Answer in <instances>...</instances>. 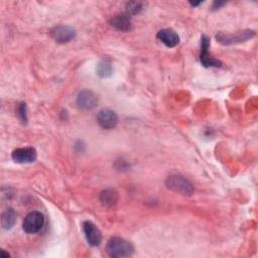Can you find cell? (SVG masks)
<instances>
[{
    "label": "cell",
    "instance_id": "cell-4",
    "mask_svg": "<svg viewBox=\"0 0 258 258\" xmlns=\"http://www.w3.org/2000/svg\"><path fill=\"white\" fill-rule=\"evenodd\" d=\"M254 31L253 30H243V31H237L234 33L230 34H225V33H218L216 35L217 41H219L221 44L224 45H230L233 43H239L248 40L249 38L254 36Z\"/></svg>",
    "mask_w": 258,
    "mask_h": 258
},
{
    "label": "cell",
    "instance_id": "cell-19",
    "mask_svg": "<svg viewBox=\"0 0 258 258\" xmlns=\"http://www.w3.org/2000/svg\"><path fill=\"white\" fill-rule=\"evenodd\" d=\"M1 255H2V256H5V257H8V256H9V254H8V253H4L3 250L1 251Z\"/></svg>",
    "mask_w": 258,
    "mask_h": 258
},
{
    "label": "cell",
    "instance_id": "cell-8",
    "mask_svg": "<svg viewBox=\"0 0 258 258\" xmlns=\"http://www.w3.org/2000/svg\"><path fill=\"white\" fill-rule=\"evenodd\" d=\"M11 157L17 163H31L36 159L37 153L33 147H21L13 150Z\"/></svg>",
    "mask_w": 258,
    "mask_h": 258
},
{
    "label": "cell",
    "instance_id": "cell-11",
    "mask_svg": "<svg viewBox=\"0 0 258 258\" xmlns=\"http://www.w3.org/2000/svg\"><path fill=\"white\" fill-rule=\"evenodd\" d=\"M157 39L167 47H174L179 42L178 34L171 28L161 29L157 32Z\"/></svg>",
    "mask_w": 258,
    "mask_h": 258
},
{
    "label": "cell",
    "instance_id": "cell-5",
    "mask_svg": "<svg viewBox=\"0 0 258 258\" xmlns=\"http://www.w3.org/2000/svg\"><path fill=\"white\" fill-rule=\"evenodd\" d=\"M209 46H210L209 37L206 35H203L201 38V53H200V59L202 64L206 68H220L222 66V62L212 57L209 54V51H208Z\"/></svg>",
    "mask_w": 258,
    "mask_h": 258
},
{
    "label": "cell",
    "instance_id": "cell-18",
    "mask_svg": "<svg viewBox=\"0 0 258 258\" xmlns=\"http://www.w3.org/2000/svg\"><path fill=\"white\" fill-rule=\"evenodd\" d=\"M225 4V2H220V1H216L214 2V5H213V9H219L221 6H223Z\"/></svg>",
    "mask_w": 258,
    "mask_h": 258
},
{
    "label": "cell",
    "instance_id": "cell-10",
    "mask_svg": "<svg viewBox=\"0 0 258 258\" xmlns=\"http://www.w3.org/2000/svg\"><path fill=\"white\" fill-rule=\"evenodd\" d=\"M97 121L102 128L110 130L116 127L118 123V116L110 109H102L97 115Z\"/></svg>",
    "mask_w": 258,
    "mask_h": 258
},
{
    "label": "cell",
    "instance_id": "cell-15",
    "mask_svg": "<svg viewBox=\"0 0 258 258\" xmlns=\"http://www.w3.org/2000/svg\"><path fill=\"white\" fill-rule=\"evenodd\" d=\"M113 74V67L107 60H101L97 66V75L101 78H108Z\"/></svg>",
    "mask_w": 258,
    "mask_h": 258
},
{
    "label": "cell",
    "instance_id": "cell-17",
    "mask_svg": "<svg viewBox=\"0 0 258 258\" xmlns=\"http://www.w3.org/2000/svg\"><path fill=\"white\" fill-rule=\"evenodd\" d=\"M18 114L19 117L21 119L22 122H26L27 121V116H26V104L25 103H20L19 107H18Z\"/></svg>",
    "mask_w": 258,
    "mask_h": 258
},
{
    "label": "cell",
    "instance_id": "cell-12",
    "mask_svg": "<svg viewBox=\"0 0 258 258\" xmlns=\"http://www.w3.org/2000/svg\"><path fill=\"white\" fill-rule=\"evenodd\" d=\"M119 195L114 188H106L100 194V202L105 207H112L117 204Z\"/></svg>",
    "mask_w": 258,
    "mask_h": 258
},
{
    "label": "cell",
    "instance_id": "cell-1",
    "mask_svg": "<svg viewBox=\"0 0 258 258\" xmlns=\"http://www.w3.org/2000/svg\"><path fill=\"white\" fill-rule=\"evenodd\" d=\"M106 251L107 254L113 258L130 257L134 253V246L123 238L113 237L108 241Z\"/></svg>",
    "mask_w": 258,
    "mask_h": 258
},
{
    "label": "cell",
    "instance_id": "cell-6",
    "mask_svg": "<svg viewBox=\"0 0 258 258\" xmlns=\"http://www.w3.org/2000/svg\"><path fill=\"white\" fill-rule=\"evenodd\" d=\"M83 231L87 242L92 247H97L102 242V234L99 228L90 221H85L83 223Z\"/></svg>",
    "mask_w": 258,
    "mask_h": 258
},
{
    "label": "cell",
    "instance_id": "cell-13",
    "mask_svg": "<svg viewBox=\"0 0 258 258\" xmlns=\"http://www.w3.org/2000/svg\"><path fill=\"white\" fill-rule=\"evenodd\" d=\"M110 23L113 27L121 31H128L131 28V20L127 14H120L114 16L111 19Z\"/></svg>",
    "mask_w": 258,
    "mask_h": 258
},
{
    "label": "cell",
    "instance_id": "cell-9",
    "mask_svg": "<svg viewBox=\"0 0 258 258\" xmlns=\"http://www.w3.org/2000/svg\"><path fill=\"white\" fill-rule=\"evenodd\" d=\"M98 104V97L90 90H83L77 96V105L83 110H92Z\"/></svg>",
    "mask_w": 258,
    "mask_h": 258
},
{
    "label": "cell",
    "instance_id": "cell-14",
    "mask_svg": "<svg viewBox=\"0 0 258 258\" xmlns=\"http://www.w3.org/2000/svg\"><path fill=\"white\" fill-rule=\"evenodd\" d=\"M16 217H17V215L13 209H11V208L6 209L2 213V216H1L2 228L6 229V230L11 229L14 226V224L16 223Z\"/></svg>",
    "mask_w": 258,
    "mask_h": 258
},
{
    "label": "cell",
    "instance_id": "cell-3",
    "mask_svg": "<svg viewBox=\"0 0 258 258\" xmlns=\"http://www.w3.org/2000/svg\"><path fill=\"white\" fill-rule=\"evenodd\" d=\"M44 225V217L40 212H29L22 223V229L27 234H34L39 232Z\"/></svg>",
    "mask_w": 258,
    "mask_h": 258
},
{
    "label": "cell",
    "instance_id": "cell-16",
    "mask_svg": "<svg viewBox=\"0 0 258 258\" xmlns=\"http://www.w3.org/2000/svg\"><path fill=\"white\" fill-rule=\"evenodd\" d=\"M142 9V3L141 2H137V1H132V2H128L126 5V14L128 16L131 15H135L138 14Z\"/></svg>",
    "mask_w": 258,
    "mask_h": 258
},
{
    "label": "cell",
    "instance_id": "cell-2",
    "mask_svg": "<svg viewBox=\"0 0 258 258\" xmlns=\"http://www.w3.org/2000/svg\"><path fill=\"white\" fill-rule=\"evenodd\" d=\"M166 186L174 192L182 196H191L195 191L194 185L180 174H171L166 178Z\"/></svg>",
    "mask_w": 258,
    "mask_h": 258
},
{
    "label": "cell",
    "instance_id": "cell-7",
    "mask_svg": "<svg viewBox=\"0 0 258 258\" xmlns=\"http://www.w3.org/2000/svg\"><path fill=\"white\" fill-rule=\"evenodd\" d=\"M50 36L59 43H67L75 38L76 36V30L67 25H58L54 26L50 30Z\"/></svg>",
    "mask_w": 258,
    "mask_h": 258
}]
</instances>
